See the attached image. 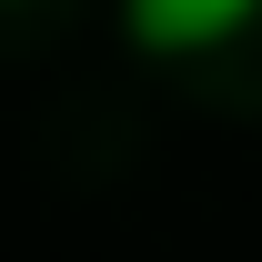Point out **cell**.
I'll return each mask as SVG.
<instances>
[{"mask_svg": "<svg viewBox=\"0 0 262 262\" xmlns=\"http://www.w3.org/2000/svg\"><path fill=\"white\" fill-rule=\"evenodd\" d=\"M252 10L262 0H121V31H131V51H151V61H192V51L232 40Z\"/></svg>", "mask_w": 262, "mask_h": 262, "instance_id": "6da1fadb", "label": "cell"}]
</instances>
